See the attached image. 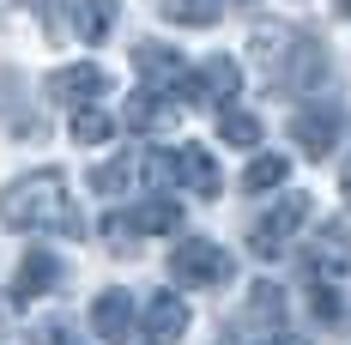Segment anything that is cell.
Here are the masks:
<instances>
[{"label": "cell", "mask_w": 351, "mask_h": 345, "mask_svg": "<svg viewBox=\"0 0 351 345\" xmlns=\"http://www.w3.org/2000/svg\"><path fill=\"white\" fill-rule=\"evenodd\" d=\"M91 333L104 345H134L140 340V315H134V297L121 285H109V291L91 297Z\"/></svg>", "instance_id": "4"}, {"label": "cell", "mask_w": 351, "mask_h": 345, "mask_svg": "<svg viewBox=\"0 0 351 345\" xmlns=\"http://www.w3.org/2000/svg\"><path fill=\"white\" fill-rule=\"evenodd\" d=\"M346 261H351V242H346V230H339V224H327V230L315 237V248H309V267L333 278V273H346Z\"/></svg>", "instance_id": "14"}, {"label": "cell", "mask_w": 351, "mask_h": 345, "mask_svg": "<svg viewBox=\"0 0 351 345\" xmlns=\"http://www.w3.org/2000/svg\"><path fill=\"white\" fill-rule=\"evenodd\" d=\"M291 134L303 145V158H327V152L339 145V115H333V109H303V115L291 121Z\"/></svg>", "instance_id": "12"}, {"label": "cell", "mask_w": 351, "mask_h": 345, "mask_svg": "<svg viewBox=\"0 0 351 345\" xmlns=\"http://www.w3.org/2000/svg\"><path fill=\"white\" fill-rule=\"evenodd\" d=\"M273 345H303V340H273Z\"/></svg>", "instance_id": "27"}, {"label": "cell", "mask_w": 351, "mask_h": 345, "mask_svg": "<svg viewBox=\"0 0 351 345\" xmlns=\"http://www.w3.org/2000/svg\"><path fill=\"white\" fill-rule=\"evenodd\" d=\"M164 164H170V182H182V188L200 194V200H212V194L224 188V176H218L206 145H176V152H164Z\"/></svg>", "instance_id": "6"}, {"label": "cell", "mask_w": 351, "mask_h": 345, "mask_svg": "<svg viewBox=\"0 0 351 345\" xmlns=\"http://www.w3.org/2000/svg\"><path fill=\"white\" fill-rule=\"evenodd\" d=\"M176 224H182V206H176V200H145V206L134 212V230H140V237H170Z\"/></svg>", "instance_id": "18"}, {"label": "cell", "mask_w": 351, "mask_h": 345, "mask_svg": "<svg viewBox=\"0 0 351 345\" xmlns=\"http://www.w3.org/2000/svg\"><path fill=\"white\" fill-rule=\"evenodd\" d=\"M285 176H291V158H279V152H261V158L243 170V188H248V194H267V188H279Z\"/></svg>", "instance_id": "17"}, {"label": "cell", "mask_w": 351, "mask_h": 345, "mask_svg": "<svg viewBox=\"0 0 351 345\" xmlns=\"http://www.w3.org/2000/svg\"><path fill=\"white\" fill-rule=\"evenodd\" d=\"M115 128H121V121H115L109 109H97V104L73 109V139H79V145H104V139H115Z\"/></svg>", "instance_id": "16"}, {"label": "cell", "mask_w": 351, "mask_h": 345, "mask_svg": "<svg viewBox=\"0 0 351 345\" xmlns=\"http://www.w3.org/2000/svg\"><path fill=\"white\" fill-rule=\"evenodd\" d=\"M339 194H346V206H351V158H346V170H339Z\"/></svg>", "instance_id": "26"}, {"label": "cell", "mask_w": 351, "mask_h": 345, "mask_svg": "<svg viewBox=\"0 0 351 345\" xmlns=\"http://www.w3.org/2000/svg\"><path fill=\"white\" fill-rule=\"evenodd\" d=\"M309 309H315V321H339V291L333 285H321V278H309Z\"/></svg>", "instance_id": "23"}, {"label": "cell", "mask_w": 351, "mask_h": 345, "mask_svg": "<svg viewBox=\"0 0 351 345\" xmlns=\"http://www.w3.org/2000/svg\"><path fill=\"white\" fill-rule=\"evenodd\" d=\"M188 333V303L176 291H152L140 309V345H182Z\"/></svg>", "instance_id": "5"}, {"label": "cell", "mask_w": 351, "mask_h": 345, "mask_svg": "<svg viewBox=\"0 0 351 345\" xmlns=\"http://www.w3.org/2000/svg\"><path fill=\"white\" fill-rule=\"evenodd\" d=\"M237 91H243V67L230 61V55H212V61H200L194 67V79H188V97H200V104H237Z\"/></svg>", "instance_id": "7"}, {"label": "cell", "mask_w": 351, "mask_h": 345, "mask_svg": "<svg viewBox=\"0 0 351 345\" xmlns=\"http://www.w3.org/2000/svg\"><path fill=\"white\" fill-rule=\"evenodd\" d=\"M237 6H254V0H237Z\"/></svg>", "instance_id": "29"}, {"label": "cell", "mask_w": 351, "mask_h": 345, "mask_svg": "<svg viewBox=\"0 0 351 345\" xmlns=\"http://www.w3.org/2000/svg\"><path fill=\"white\" fill-rule=\"evenodd\" d=\"M61 285V261L49 254V248H31L25 261H19V273H12V303H31L43 291H55Z\"/></svg>", "instance_id": "11"}, {"label": "cell", "mask_w": 351, "mask_h": 345, "mask_svg": "<svg viewBox=\"0 0 351 345\" xmlns=\"http://www.w3.org/2000/svg\"><path fill=\"white\" fill-rule=\"evenodd\" d=\"M279 309H285V297L273 285H254V291H248V315H254L261 327H279Z\"/></svg>", "instance_id": "21"}, {"label": "cell", "mask_w": 351, "mask_h": 345, "mask_svg": "<svg viewBox=\"0 0 351 345\" xmlns=\"http://www.w3.org/2000/svg\"><path fill=\"white\" fill-rule=\"evenodd\" d=\"M164 19L170 25H188V31H200L218 19V0H164Z\"/></svg>", "instance_id": "19"}, {"label": "cell", "mask_w": 351, "mask_h": 345, "mask_svg": "<svg viewBox=\"0 0 351 345\" xmlns=\"http://www.w3.org/2000/svg\"><path fill=\"white\" fill-rule=\"evenodd\" d=\"M218 139H224V145H243V152H254V145H261V115H248V109L224 104V109H218Z\"/></svg>", "instance_id": "15"}, {"label": "cell", "mask_w": 351, "mask_h": 345, "mask_svg": "<svg viewBox=\"0 0 351 345\" xmlns=\"http://www.w3.org/2000/svg\"><path fill=\"white\" fill-rule=\"evenodd\" d=\"M134 67L145 73V91H170V85H188V61L176 55L170 43H140V49H134Z\"/></svg>", "instance_id": "9"}, {"label": "cell", "mask_w": 351, "mask_h": 345, "mask_svg": "<svg viewBox=\"0 0 351 345\" xmlns=\"http://www.w3.org/2000/svg\"><path fill=\"white\" fill-rule=\"evenodd\" d=\"M170 273L176 285H194V291H212V285H230V254L218 248V242L206 237H188V242H176V254H170Z\"/></svg>", "instance_id": "2"}, {"label": "cell", "mask_w": 351, "mask_h": 345, "mask_svg": "<svg viewBox=\"0 0 351 345\" xmlns=\"http://www.w3.org/2000/svg\"><path fill=\"white\" fill-rule=\"evenodd\" d=\"M31 345H85L73 327H61V321H49V327H36L31 333Z\"/></svg>", "instance_id": "25"}, {"label": "cell", "mask_w": 351, "mask_h": 345, "mask_svg": "<svg viewBox=\"0 0 351 345\" xmlns=\"http://www.w3.org/2000/svg\"><path fill=\"white\" fill-rule=\"evenodd\" d=\"M285 85L303 91V97H315L321 85H327V49H321L315 36H297V49H291V61H285Z\"/></svg>", "instance_id": "10"}, {"label": "cell", "mask_w": 351, "mask_h": 345, "mask_svg": "<svg viewBox=\"0 0 351 345\" xmlns=\"http://www.w3.org/2000/svg\"><path fill=\"white\" fill-rule=\"evenodd\" d=\"M121 121H128V128H164V104H158V91H134L128 109H121Z\"/></svg>", "instance_id": "20"}, {"label": "cell", "mask_w": 351, "mask_h": 345, "mask_svg": "<svg viewBox=\"0 0 351 345\" xmlns=\"http://www.w3.org/2000/svg\"><path fill=\"white\" fill-rule=\"evenodd\" d=\"M115 0H79L73 6V31L85 36V43H109V31H115Z\"/></svg>", "instance_id": "13"}, {"label": "cell", "mask_w": 351, "mask_h": 345, "mask_svg": "<svg viewBox=\"0 0 351 345\" xmlns=\"http://www.w3.org/2000/svg\"><path fill=\"white\" fill-rule=\"evenodd\" d=\"M104 67H97V61H79V67H61L55 73V79H49V97H55V104H67V109H79V104H97V97H104Z\"/></svg>", "instance_id": "8"}, {"label": "cell", "mask_w": 351, "mask_h": 345, "mask_svg": "<svg viewBox=\"0 0 351 345\" xmlns=\"http://www.w3.org/2000/svg\"><path fill=\"white\" fill-rule=\"evenodd\" d=\"M128 182H134V164H128V158H115V164H97V170H91V188H97V194H121Z\"/></svg>", "instance_id": "22"}, {"label": "cell", "mask_w": 351, "mask_h": 345, "mask_svg": "<svg viewBox=\"0 0 351 345\" xmlns=\"http://www.w3.org/2000/svg\"><path fill=\"white\" fill-rule=\"evenodd\" d=\"M309 224V194H285L273 212H261L254 218V230H248V248L261 254V261H273V254H285V242L297 237Z\"/></svg>", "instance_id": "3"}, {"label": "cell", "mask_w": 351, "mask_h": 345, "mask_svg": "<svg viewBox=\"0 0 351 345\" xmlns=\"http://www.w3.org/2000/svg\"><path fill=\"white\" fill-rule=\"evenodd\" d=\"M134 237H140V230L128 224V212H109V218H104V242H109V248H134Z\"/></svg>", "instance_id": "24"}, {"label": "cell", "mask_w": 351, "mask_h": 345, "mask_svg": "<svg viewBox=\"0 0 351 345\" xmlns=\"http://www.w3.org/2000/svg\"><path fill=\"white\" fill-rule=\"evenodd\" d=\"M339 12H351V0H339Z\"/></svg>", "instance_id": "28"}, {"label": "cell", "mask_w": 351, "mask_h": 345, "mask_svg": "<svg viewBox=\"0 0 351 345\" xmlns=\"http://www.w3.org/2000/svg\"><path fill=\"white\" fill-rule=\"evenodd\" d=\"M0 224L6 230H49V237H79V212H73V194L61 170H25L19 182L0 188Z\"/></svg>", "instance_id": "1"}, {"label": "cell", "mask_w": 351, "mask_h": 345, "mask_svg": "<svg viewBox=\"0 0 351 345\" xmlns=\"http://www.w3.org/2000/svg\"><path fill=\"white\" fill-rule=\"evenodd\" d=\"M19 6H36V0H19Z\"/></svg>", "instance_id": "30"}]
</instances>
